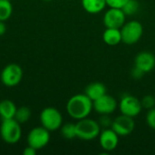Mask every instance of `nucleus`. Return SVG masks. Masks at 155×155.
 Listing matches in <instances>:
<instances>
[{
  "mask_svg": "<svg viewBox=\"0 0 155 155\" xmlns=\"http://www.w3.org/2000/svg\"><path fill=\"white\" fill-rule=\"evenodd\" d=\"M134 66L144 74L153 71L155 68V55L148 51L139 53L134 59Z\"/></svg>",
  "mask_w": 155,
  "mask_h": 155,
  "instance_id": "ddd939ff",
  "label": "nucleus"
},
{
  "mask_svg": "<svg viewBox=\"0 0 155 155\" xmlns=\"http://www.w3.org/2000/svg\"><path fill=\"white\" fill-rule=\"evenodd\" d=\"M22 135L20 123L15 118L2 120L0 126V136L2 140L8 144H15L19 142Z\"/></svg>",
  "mask_w": 155,
  "mask_h": 155,
  "instance_id": "7ed1b4c3",
  "label": "nucleus"
},
{
  "mask_svg": "<svg viewBox=\"0 0 155 155\" xmlns=\"http://www.w3.org/2000/svg\"><path fill=\"white\" fill-rule=\"evenodd\" d=\"M30 117H31V110L26 106H21L16 109L14 118L18 123L24 124V123H26L30 119Z\"/></svg>",
  "mask_w": 155,
  "mask_h": 155,
  "instance_id": "6ab92c4d",
  "label": "nucleus"
},
{
  "mask_svg": "<svg viewBox=\"0 0 155 155\" xmlns=\"http://www.w3.org/2000/svg\"><path fill=\"white\" fill-rule=\"evenodd\" d=\"M146 123L151 129L155 130V107L148 111L146 114Z\"/></svg>",
  "mask_w": 155,
  "mask_h": 155,
  "instance_id": "5701e85b",
  "label": "nucleus"
},
{
  "mask_svg": "<svg viewBox=\"0 0 155 155\" xmlns=\"http://www.w3.org/2000/svg\"><path fill=\"white\" fill-rule=\"evenodd\" d=\"M141 104L143 108L150 110L152 108L155 107V96L148 94L143 97V99L141 100Z\"/></svg>",
  "mask_w": 155,
  "mask_h": 155,
  "instance_id": "4be33fe9",
  "label": "nucleus"
},
{
  "mask_svg": "<svg viewBox=\"0 0 155 155\" xmlns=\"http://www.w3.org/2000/svg\"><path fill=\"white\" fill-rule=\"evenodd\" d=\"M13 5L10 0H0V21H6L12 15Z\"/></svg>",
  "mask_w": 155,
  "mask_h": 155,
  "instance_id": "a211bd4d",
  "label": "nucleus"
},
{
  "mask_svg": "<svg viewBox=\"0 0 155 155\" xmlns=\"http://www.w3.org/2000/svg\"><path fill=\"white\" fill-rule=\"evenodd\" d=\"M76 137L84 141H92L97 138L101 133L99 123L88 117L78 120L75 124Z\"/></svg>",
  "mask_w": 155,
  "mask_h": 155,
  "instance_id": "f03ea898",
  "label": "nucleus"
},
{
  "mask_svg": "<svg viewBox=\"0 0 155 155\" xmlns=\"http://www.w3.org/2000/svg\"><path fill=\"white\" fill-rule=\"evenodd\" d=\"M135 127V122L133 117L121 114L113 120L111 128L119 136H127L131 134Z\"/></svg>",
  "mask_w": 155,
  "mask_h": 155,
  "instance_id": "9d476101",
  "label": "nucleus"
},
{
  "mask_svg": "<svg viewBox=\"0 0 155 155\" xmlns=\"http://www.w3.org/2000/svg\"><path fill=\"white\" fill-rule=\"evenodd\" d=\"M84 94L94 102L106 94V87L103 83L94 82L86 86Z\"/></svg>",
  "mask_w": 155,
  "mask_h": 155,
  "instance_id": "4468645a",
  "label": "nucleus"
},
{
  "mask_svg": "<svg viewBox=\"0 0 155 155\" xmlns=\"http://www.w3.org/2000/svg\"><path fill=\"white\" fill-rule=\"evenodd\" d=\"M120 30L122 35V42L126 45L136 44L142 38L143 34V25L137 20L125 22Z\"/></svg>",
  "mask_w": 155,
  "mask_h": 155,
  "instance_id": "20e7f679",
  "label": "nucleus"
},
{
  "mask_svg": "<svg viewBox=\"0 0 155 155\" xmlns=\"http://www.w3.org/2000/svg\"><path fill=\"white\" fill-rule=\"evenodd\" d=\"M99 143L101 148L105 152H113L119 144V135L112 129L105 128L99 134Z\"/></svg>",
  "mask_w": 155,
  "mask_h": 155,
  "instance_id": "f8f14e48",
  "label": "nucleus"
},
{
  "mask_svg": "<svg viewBox=\"0 0 155 155\" xmlns=\"http://www.w3.org/2000/svg\"><path fill=\"white\" fill-rule=\"evenodd\" d=\"M17 107L11 100L0 101V117L2 120L11 119L15 117Z\"/></svg>",
  "mask_w": 155,
  "mask_h": 155,
  "instance_id": "f3484780",
  "label": "nucleus"
},
{
  "mask_svg": "<svg viewBox=\"0 0 155 155\" xmlns=\"http://www.w3.org/2000/svg\"><path fill=\"white\" fill-rule=\"evenodd\" d=\"M61 134L64 138L67 140H71L76 137V130L75 124L68 123L61 126Z\"/></svg>",
  "mask_w": 155,
  "mask_h": 155,
  "instance_id": "aec40b11",
  "label": "nucleus"
},
{
  "mask_svg": "<svg viewBox=\"0 0 155 155\" xmlns=\"http://www.w3.org/2000/svg\"><path fill=\"white\" fill-rule=\"evenodd\" d=\"M129 0H106V4L109 7L122 8Z\"/></svg>",
  "mask_w": 155,
  "mask_h": 155,
  "instance_id": "b1692460",
  "label": "nucleus"
},
{
  "mask_svg": "<svg viewBox=\"0 0 155 155\" xmlns=\"http://www.w3.org/2000/svg\"><path fill=\"white\" fill-rule=\"evenodd\" d=\"M23 78V70L20 65L16 64H9L5 65L0 75L2 84L7 87H14L18 85Z\"/></svg>",
  "mask_w": 155,
  "mask_h": 155,
  "instance_id": "423d86ee",
  "label": "nucleus"
},
{
  "mask_svg": "<svg viewBox=\"0 0 155 155\" xmlns=\"http://www.w3.org/2000/svg\"><path fill=\"white\" fill-rule=\"evenodd\" d=\"M36 150L35 148H33L32 146L28 145L27 147L25 148L24 152H23V154L24 155H35L36 153Z\"/></svg>",
  "mask_w": 155,
  "mask_h": 155,
  "instance_id": "bb28decb",
  "label": "nucleus"
},
{
  "mask_svg": "<svg viewBox=\"0 0 155 155\" xmlns=\"http://www.w3.org/2000/svg\"><path fill=\"white\" fill-rule=\"evenodd\" d=\"M131 75L133 76V78L134 79H141L143 75H144V73L143 71H141L140 69H138L137 67H134L131 71Z\"/></svg>",
  "mask_w": 155,
  "mask_h": 155,
  "instance_id": "a878e982",
  "label": "nucleus"
},
{
  "mask_svg": "<svg viewBox=\"0 0 155 155\" xmlns=\"http://www.w3.org/2000/svg\"><path fill=\"white\" fill-rule=\"evenodd\" d=\"M93 109L94 103L85 94L73 95L66 104L67 114L70 117L77 121L88 117Z\"/></svg>",
  "mask_w": 155,
  "mask_h": 155,
  "instance_id": "f257e3e1",
  "label": "nucleus"
},
{
  "mask_svg": "<svg viewBox=\"0 0 155 155\" xmlns=\"http://www.w3.org/2000/svg\"><path fill=\"white\" fill-rule=\"evenodd\" d=\"M104 42L110 46H114L119 45L122 42L121 30L118 28H107L103 34Z\"/></svg>",
  "mask_w": 155,
  "mask_h": 155,
  "instance_id": "2eb2a0df",
  "label": "nucleus"
},
{
  "mask_svg": "<svg viewBox=\"0 0 155 155\" xmlns=\"http://www.w3.org/2000/svg\"><path fill=\"white\" fill-rule=\"evenodd\" d=\"M106 5V0H82L83 8L85 12L92 15L101 13Z\"/></svg>",
  "mask_w": 155,
  "mask_h": 155,
  "instance_id": "dca6fc26",
  "label": "nucleus"
},
{
  "mask_svg": "<svg viewBox=\"0 0 155 155\" xmlns=\"http://www.w3.org/2000/svg\"><path fill=\"white\" fill-rule=\"evenodd\" d=\"M10 1H11V0H10Z\"/></svg>",
  "mask_w": 155,
  "mask_h": 155,
  "instance_id": "c756f323",
  "label": "nucleus"
},
{
  "mask_svg": "<svg viewBox=\"0 0 155 155\" xmlns=\"http://www.w3.org/2000/svg\"><path fill=\"white\" fill-rule=\"evenodd\" d=\"M119 109L122 114L134 118L141 113L143 106L141 104V100H139L137 97L126 94L122 97L119 104Z\"/></svg>",
  "mask_w": 155,
  "mask_h": 155,
  "instance_id": "6e6552de",
  "label": "nucleus"
},
{
  "mask_svg": "<svg viewBox=\"0 0 155 155\" xmlns=\"http://www.w3.org/2000/svg\"><path fill=\"white\" fill-rule=\"evenodd\" d=\"M40 122L43 127L49 132L56 131L63 125V116L54 107H46L40 114Z\"/></svg>",
  "mask_w": 155,
  "mask_h": 155,
  "instance_id": "39448f33",
  "label": "nucleus"
},
{
  "mask_svg": "<svg viewBox=\"0 0 155 155\" xmlns=\"http://www.w3.org/2000/svg\"><path fill=\"white\" fill-rule=\"evenodd\" d=\"M126 22V15L122 8L110 7L104 15V25L107 28L120 29Z\"/></svg>",
  "mask_w": 155,
  "mask_h": 155,
  "instance_id": "1a4fd4ad",
  "label": "nucleus"
},
{
  "mask_svg": "<svg viewBox=\"0 0 155 155\" xmlns=\"http://www.w3.org/2000/svg\"><path fill=\"white\" fill-rule=\"evenodd\" d=\"M94 103V110L99 114L110 115L116 110L118 104L114 97L110 94H104L100 98L96 99Z\"/></svg>",
  "mask_w": 155,
  "mask_h": 155,
  "instance_id": "9b49d317",
  "label": "nucleus"
},
{
  "mask_svg": "<svg viewBox=\"0 0 155 155\" xmlns=\"http://www.w3.org/2000/svg\"><path fill=\"white\" fill-rule=\"evenodd\" d=\"M139 6H140V5L137 0H129L122 7V9L126 15H134L138 11Z\"/></svg>",
  "mask_w": 155,
  "mask_h": 155,
  "instance_id": "412c9836",
  "label": "nucleus"
},
{
  "mask_svg": "<svg viewBox=\"0 0 155 155\" xmlns=\"http://www.w3.org/2000/svg\"><path fill=\"white\" fill-rule=\"evenodd\" d=\"M43 1H45V2H51V1H53V0H43Z\"/></svg>",
  "mask_w": 155,
  "mask_h": 155,
  "instance_id": "c85d7f7f",
  "label": "nucleus"
},
{
  "mask_svg": "<svg viewBox=\"0 0 155 155\" xmlns=\"http://www.w3.org/2000/svg\"><path fill=\"white\" fill-rule=\"evenodd\" d=\"M98 123H99L100 126H104V128H109L112 125L113 120L110 119L109 115H107V114H102L101 117H100V121Z\"/></svg>",
  "mask_w": 155,
  "mask_h": 155,
  "instance_id": "393cba45",
  "label": "nucleus"
},
{
  "mask_svg": "<svg viewBox=\"0 0 155 155\" xmlns=\"http://www.w3.org/2000/svg\"><path fill=\"white\" fill-rule=\"evenodd\" d=\"M6 32V25H5V21H0V36L5 35Z\"/></svg>",
  "mask_w": 155,
  "mask_h": 155,
  "instance_id": "cd10ccee",
  "label": "nucleus"
},
{
  "mask_svg": "<svg viewBox=\"0 0 155 155\" xmlns=\"http://www.w3.org/2000/svg\"><path fill=\"white\" fill-rule=\"evenodd\" d=\"M50 141V132L43 126L33 128L27 135L28 145L36 151L45 147Z\"/></svg>",
  "mask_w": 155,
  "mask_h": 155,
  "instance_id": "0eeeda50",
  "label": "nucleus"
}]
</instances>
